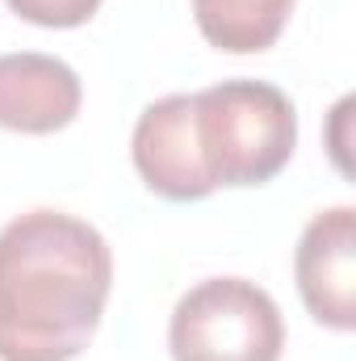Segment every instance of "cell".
Here are the masks:
<instances>
[{
  "label": "cell",
  "mask_w": 356,
  "mask_h": 361,
  "mask_svg": "<svg viewBox=\"0 0 356 361\" xmlns=\"http://www.w3.org/2000/svg\"><path fill=\"white\" fill-rule=\"evenodd\" d=\"M113 286L105 235L63 210L0 227V361H76Z\"/></svg>",
  "instance_id": "obj_1"
},
{
  "label": "cell",
  "mask_w": 356,
  "mask_h": 361,
  "mask_svg": "<svg viewBox=\"0 0 356 361\" xmlns=\"http://www.w3.org/2000/svg\"><path fill=\"white\" fill-rule=\"evenodd\" d=\"M193 126L214 189L265 185L298 147V109L268 80H222L193 92Z\"/></svg>",
  "instance_id": "obj_2"
},
{
  "label": "cell",
  "mask_w": 356,
  "mask_h": 361,
  "mask_svg": "<svg viewBox=\"0 0 356 361\" xmlns=\"http://www.w3.org/2000/svg\"><path fill=\"white\" fill-rule=\"evenodd\" d=\"M172 361H281L285 319L248 277H205L180 294L168 319Z\"/></svg>",
  "instance_id": "obj_3"
},
{
  "label": "cell",
  "mask_w": 356,
  "mask_h": 361,
  "mask_svg": "<svg viewBox=\"0 0 356 361\" xmlns=\"http://www.w3.org/2000/svg\"><path fill=\"white\" fill-rule=\"evenodd\" d=\"M293 277L306 311L331 328L352 332L356 328V210L331 206L314 214L298 240L293 252Z\"/></svg>",
  "instance_id": "obj_4"
},
{
  "label": "cell",
  "mask_w": 356,
  "mask_h": 361,
  "mask_svg": "<svg viewBox=\"0 0 356 361\" xmlns=\"http://www.w3.org/2000/svg\"><path fill=\"white\" fill-rule=\"evenodd\" d=\"M130 156L143 185L168 202H201L214 193V180L205 177L197 152L193 92H168L139 114L130 135Z\"/></svg>",
  "instance_id": "obj_5"
},
{
  "label": "cell",
  "mask_w": 356,
  "mask_h": 361,
  "mask_svg": "<svg viewBox=\"0 0 356 361\" xmlns=\"http://www.w3.org/2000/svg\"><path fill=\"white\" fill-rule=\"evenodd\" d=\"M84 85L76 68L42 51L0 55V126L17 135H55L76 122Z\"/></svg>",
  "instance_id": "obj_6"
},
{
  "label": "cell",
  "mask_w": 356,
  "mask_h": 361,
  "mask_svg": "<svg viewBox=\"0 0 356 361\" xmlns=\"http://www.w3.org/2000/svg\"><path fill=\"white\" fill-rule=\"evenodd\" d=\"M298 0H193L197 30L227 55H260L289 25Z\"/></svg>",
  "instance_id": "obj_7"
},
{
  "label": "cell",
  "mask_w": 356,
  "mask_h": 361,
  "mask_svg": "<svg viewBox=\"0 0 356 361\" xmlns=\"http://www.w3.org/2000/svg\"><path fill=\"white\" fill-rule=\"evenodd\" d=\"M21 21L42 25V30H76L96 17L101 0H4Z\"/></svg>",
  "instance_id": "obj_8"
}]
</instances>
